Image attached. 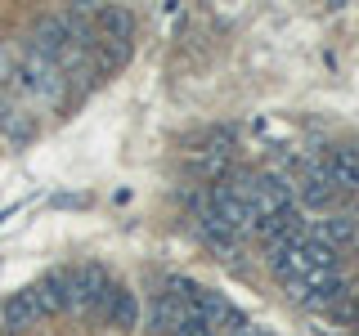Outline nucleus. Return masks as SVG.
Listing matches in <instances>:
<instances>
[{"instance_id":"f257e3e1","label":"nucleus","mask_w":359,"mask_h":336,"mask_svg":"<svg viewBox=\"0 0 359 336\" xmlns=\"http://www.w3.org/2000/svg\"><path fill=\"white\" fill-rule=\"evenodd\" d=\"M112 300V283H108V269L99 265H81V269H67V314H104Z\"/></svg>"},{"instance_id":"423d86ee","label":"nucleus","mask_w":359,"mask_h":336,"mask_svg":"<svg viewBox=\"0 0 359 336\" xmlns=\"http://www.w3.org/2000/svg\"><path fill=\"white\" fill-rule=\"evenodd\" d=\"M32 291H36L41 314H67V269H59V274H45Z\"/></svg>"},{"instance_id":"9b49d317","label":"nucleus","mask_w":359,"mask_h":336,"mask_svg":"<svg viewBox=\"0 0 359 336\" xmlns=\"http://www.w3.org/2000/svg\"><path fill=\"white\" fill-rule=\"evenodd\" d=\"M319 336H332V332H328V328H319Z\"/></svg>"},{"instance_id":"f03ea898","label":"nucleus","mask_w":359,"mask_h":336,"mask_svg":"<svg viewBox=\"0 0 359 336\" xmlns=\"http://www.w3.org/2000/svg\"><path fill=\"white\" fill-rule=\"evenodd\" d=\"M153 332H162V336H207L198 309L189 305V296H180L171 287L153 296Z\"/></svg>"},{"instance_id":"9d476101","label":"nucleus","mask_w":359,"mask_h":336,"mask_svg":"<svg viewBox=\"0 0 359 336\" xmlns=\"http://www.w3.org/2000/svg\"><path fill=\"white\" fill-rule=\"evenodd\" d=\"M194 171L207 179V184H220V179H229V148H207V153H198L194 157Z\"/></svg>"},{"instance_id":"6e6552de","label":"nucleus","mask_w":359,"mask_h":336,"mask_svg":"<svg viewBox=\"0 0 359 336\" xmlns=\"http://www.w3.org/2000/svg\"><path fill=\"white\" fill-rule=\"evenodd\" d=\"M0 134H5L9 144H27V139H36V112L9 104L5 112H0Z\"/></svg>"},{"instance_id":"0eeeda50","label":"nucleus","mask_w":359,"mask_h":336,"mask_svg":"<svg viewBox=\"0 0 359 336\" xmlns=\"http://www.w3.org/2000/svg\"><path fill=\"white\" fill-rule=\"evenodd\" d=\"M36 318H41V305H36V291H32V287H22V291H14V296L5 300V328L9 332L32 328Z\"/></svg>"},{"instance_id":"20e7f679","label":"nucleus","mask_w":359,"mask_h":336,"mask_svg":"<svg viewBox=\"0 0 359 336\" xmlns=\"http://www.w3.org/2000/svg\"><path fill=\"white\" fill-rule=\"evenodd\" d=\"M319 162H323V175L332 179L337 193H359V153L332 148L328 157H319Z\"/></svg>"},{"instance_id":"1a4fd4ad","label":"nucleus","mask_w":359,"mask_h":336,"mask_svg":"<svg viewBox=\"0 0 359 336\" xmlns=\"http://www.w3.org/2000/svg\"><path fill=\"white\" fill-rule=\"evenodd\" d=\"M104 318H108V328H135V323H140V296L126 291V287H112V300H108Z\"/></svg>"},{"instance_id":"39448f33","label":"nucleus","mask_w":359,"mask_h":336,"mask_svg":"<svg viewBox=\"0 0 359 336\" xmlns=\"http://www.w3.org/2000/svg\"><path fill=\"white\" fill-rule=\"evenodd\" d=\"M310 233L319 242H328L332 251H341V246H351L359 238V224L346 216V211H332V216H323V220H310Z\"/></svg>"},{"instance_id":"7ed1b4c3","label":"nucleus","mask_w":359,"mask_h":336,"mask_svg":"<svg viewBox=\"0 0 359 336\" xmlns=\"http://www.w3.org/2000/svg\"><path fill=\"white\" fill-rule=\"evenodd\" d=\"M189 224H194V233H198V238L207 242L216 255H224V260H229V255H238V238H233V233H224L220 224H216V216H211V211L202 206V202L194 206V216H189Z\"/></svg>"}]
</instances>
